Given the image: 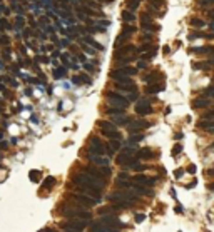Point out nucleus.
<instances>
[{
	"label": "nucleus",
	"instance_id": "obj_1",
	"mask_svg": "<svg viewBox=\"0 0 214 232\" xmlns=\"http://www.w3.org/2000/svg\"><path fill=\"white\" fill-rule=\"evenodd\" d=\"M59 215L67 217V219H82V220H90V214L85 209H80L72 204H62L59 206Z\"/></svg>",
	"mask_w": 214,
	"mask_h": 232
},
{
	"label": "nucleus",
	"instance_id": "obj_2",
	"mask_svg": "<svg viewBox=\"0 0 214 232\" xmlns=\"http://www.w3.org/2000/svg\"><path fill=\"white\" fill-rule=\"evenodd\" d=\"M60 227H62L64 231L82 232V231H84V227H85V220H82V219H69L67 222H64Z\"/></svg>",
	"mask_w": 214,
	"mask_h": 232
},
{
	"label": "nucleus",
	"instance_id": "obj_3",
	"mask_svg": "<svg viewBox=\"0 0 214 232\" xmlns=\"http://www.w3.org/2000/svg\"><path fill=\"white\" fill-rule=\"evenodd\" d=\"M75 199H77V202L80 206H85V207H94L99 204V199H94V197L87 195V194H77Z\"/></svg>",
	"mask_w": 214,
	"mask_h": 232
},
{
	"label": "nucleus",
	"instance_id": "obj_4",
	"mask_svg": "<svg viewBox=\"0 0 214 232\" xmlns=\"http://www.w3.org/2000/svg\"><path fill=\"white\" fill-rule=\"evenodd\" d=\"M100 222H102L104 226H109V227L117 226L119 229H122V227H124V224H122V222H120L117 217H114V215H107V217H104V219L100 220Z\"/></svg>",
	"mask_w": 214,
	"mask_h": 232
},
{
	"label": "nucleus",
	"instance_id": "obj_5",
	"mask_svg": "<svg viewBox=\"0 0 214 232\" xmlns=\"http://www.w3.org/2000/svg\"><path fill=\"white\" fill-rule=\"evenodd\" d=\"M134 180H135L137 184H144V186H154V184H156V179H149L146 175H135Z\"/></svg>",
	"mask_w": 214,
	"mask_h": 232
},
{
	"label": "nucleus",
	"instance_id": "obj_6",
	"mask_svg": "<svg viewBox=\"0 0 214 232\" xmlns=\"http://www.w3.org/2000/svg\"><path fill=\"white\" fill-rule=\"evenodd\" d=\"M90 232H110V231H107L106 226L99 220V222H94L92 226H90Z\"/></svg>",
	"mask_w": 214,
	"mask_h": 232
},
{
	"label": "nucleus",
	"instance_id": "obj_7",
	"mask_svg": "<svg viewBox=\"0 0 214 232\" xmlns=\"http://www.w3.org/2000/svg\"><path fill=\"white\" fill-rule=\"evenodd\" d=\"M137 112L142 114V115H144V114H149V112H151L149 104H147V102H142V104H139V105H137Z\"/></svg>",
	"mask_w": 214,
	"mask_h": 232
},
{
	"label": "nucleus",
	"instance_id": "obj_8",
	"mask_svg": "<svg viewBox=\"0 0 214 232\" xmlns=\"http://www.w3.org/2000/svg\"><path fill=\"white\" fill-rule=\"evenodd\" d=\"M109 99L112 100V102H115V104H119V105H126V104H127V100L122 99V97H119V95H112V93H110V95H109Z\"/></svg>",
	"mask_w": 214,
	"mask_h": 232
},
{
	"label": "nucleus",
	"instance_id": "obj_9",
	"mask_svg": "<svg viewBox=\"0 0 214 232\" xmlns=\"http://www.w3.org/2000/svg\"><path fill=\"white\" fill-rule=\"evenodd\" d=\"M54 186H55V179H54V177H47V180L44 182V187H45L47 190H50Z\"/></svg>",
	"mask_w": 214,
	"mask_h": 232
},
{
	"label": "nucleus",
	"instance_id": "obj_10",
	"mask_svg": "<svg viewBox=\"0 0 214 232\" xmlns=\"http://www.w3.org/2000/svg\"><path fill=\"white\" fill-rule=\"evenodd\" d=\"M28 177H30L32 182H39V180H40V172H39V170H30Z\"/></svg>",
	"mask_w": 214,
	"mask_h": 232
},
{
	"label": "nucleus",
	"instance_id": "obj_11",
	"mask_svg": "<svg viewBox=\"0 0 214 232\" xmlns=\"http://www.w3.org/2000/svg\"><path fill=\"white\" fill-rule=\"evenodd\" d=\"M207 105H209V100H206V99L194 100V107H207Z\"/></svg>",
	"mask_w": 214,
	"mask_h": 232
},
{
	"label": "nucleus",
	"instance_id": "obj_12",
	"mask_svg": "<svg viewBox=\"0 0 214 232\" xmlns=\"http://www.w3.org/2000/svg\"><path fill=\"white\" fill-rule=\"evenodd\" d=\"M182 150V145H179V144H176L174 145V149H172V155H177V154Z\"/></svg>",
	"mask_w": 214,
	"mask_h": 232
},
{
	"label": "nucleus",
	"instance_id": "obj_13",
	"mask_svg": "<svg viewBox=\"0 0 214 232\" xmlns=\"http://www.w3.org/2000/svg\"><path fill=\"white\" fill-rule=\"evenodd\" d=\"M174 175H176V179H181V177L184 175V169H177V170H176V174H174Z\"/></svg>",
	"mask_w": 214,
	"mask_h": 232
},
{
	"label": "nucleus",
	"instance_id": "obj_14",
	"mask_svg": "<svg viewBox=\"0 0 214 232\" xmlns=\"http://www.w3.org/2000/svg\"><path fill=\"white\" fill-rule=\"evenodd\" d=\"M144 219H146V215H144V214H135V222H142Z\"/></svg>",
	"mask_w": 214,
	"mask_h": 232
},
{
	"label": "nucleus",
	"instance_id": "obj_15",
	"mask_svg": "<svg viewBox=\"0 0 214 232\" xmlns=\"http://www.w3.org/2000/svg\"><path fill=\"white\" fill-rule=\"evenodd\" d=\"M187 172L194 174V172H196V167H194V166H189V167H187Z\"/></svg>",
	"mask_w": 214,
	"mask_h": 232
},
{
	"label": "nucleus",
	"instance_id": "obj_16",
	"mask_svg": "<svg viewBox=\"0 0 214 232\" xmlns=\"http://www.w3.org/2000/svg\"><path fill=\"white\" fill-rule=\"evenodd\" d=\"M65 232H75V231H65Z\"/></svg>",
	"mask_w": 214,
	"mask_h": 232
}]
</instances>
